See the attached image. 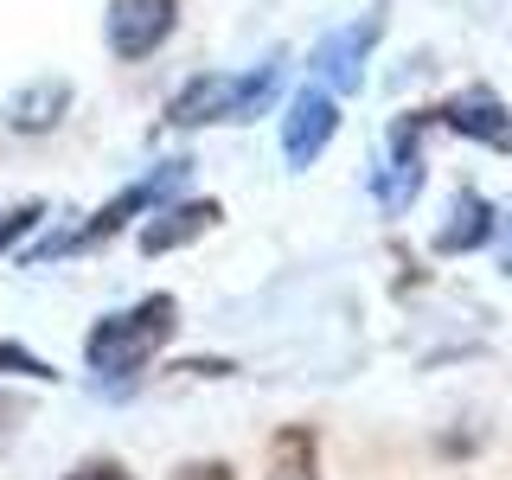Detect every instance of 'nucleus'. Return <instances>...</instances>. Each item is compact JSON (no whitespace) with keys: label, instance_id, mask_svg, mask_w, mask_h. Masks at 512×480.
Segmentation results:
<instances>
[{"label":"nucleus","instance_id":"1","mask_svg":"<svg viewBox=\"0 0 512 480\" xmlns=\"http://www.w3.org/2000/svg\"><path fill=\"white\" fill-rule=\"evenodd\" d=\"M173 333H180V301H173L167 288H160V295H141L135 308H122V314H103L84 333V365L96 372V391L128 397L141 384V372L173 346Z\"/></svg>","mask_w":512,"mask_h":480},{"label":"nucleus","instance_id":"2","mask_svg":"<svg viewBox=\"0 0 512 480\" xmlns=\"http://www.w3.org/2000/svg\"><path fill=\"white\" fill-rule=\"evenodd\" d=\"M282 96V52H269L250 71H199L160 109V128H218V122H256Z\"/></svg>","mask_w":512,"mask_h":480},{"label":"nucleus","instance_id":"3","mask_svg":"<svg viewBox=\"0 0 512 480\" xmlns=\"http://www.w3.org/2000/svg\"><path fill=\"white\" fill-rule=\"evenodd\" d=\"M186 180H192V160H186V154H180V160H160L148 180H128L109 205H96V212H84L77 224L52 231L45 244H32V250H26V263H32V269H45V263H64V256H84V250L116 244V237H122L135 218H148L154 205L180 199V186H186Z\"/></svg>","mask_w":512,"mask_h":480},{"label":"nucleus","instance_id":"4","mask_svg":"<svg viewBox=\"0 0 512 480\" xmlns=\"http://www.w3.org/2000/svg\"><path fill=\"white\" fill-rule=\"evenodd\" d=\"M436 128L429 109H404V116L391 122V135H384V167H372V199L384 218H404L416 205V192H423V135Z\"/></svg>","mask_w":512,"mask_h":480},{"label":"nucleus","instance_id":"5","mask_svg":"<svg viewBox=\"0 0 512 480\" xmlns=\"http://www.w3.org/2000/svg\"><path fill=\"white\" fill-rule=\"evenodd\" d=\"M384 26H391V7H365L352 26H340V32H327V39L314 45V58H308V71L327 84L333 96H352L365 84V58H372V45L384 39Z\"/></svg>","mask_w":512,"mask_h":480},{"label":"nucleus","instance_id":"6","mask_svg":"<svg viewBox=\"0 0 512 480\" xmlns=\"http://www.w3.org/2000/svg\"><path fill=\"white\" fill-rule=\"evenodd\" d=\"M180 26V0H109L103 7V45L116 64H141Z\"/></svg>","mask_w":512,"mask_h":480},{"label":"nucleus","instance_id":"7","mask_svg":"<svg viewBox=\"0 0 512 480\" xmlns=\"http://www.w3.org/2000/svg\"><path fill=\"white\" fill-rule=\"evenodd\" d=\"M340 135V96H333L327 84H301L295 96H288V116H282V160L295 173H308L320 154H327V141Z\"/></svg>","mask_w":512,"mask_h":480},{"label":"nucleus","instance_id":"8","mask_svg":"<svg viewBox=\"0 0 512 480\" xmlns=\"http://www.w3.org/2000/svg\"><path fill=\"white\" fill-rule=\"evenodd\" d=\"M429 116H436V128H448V135H461V141H480V148H493V154L512 148V116H506V103L487 84L455 90L448 103L429 109Z\"/></svg>","mask_w":512,"mask_h":480},{"label":"nucleus","instance_id":"9","mask_svg":"<svg viewBox=\"0 0 512 480\" xmlns=\"http://www.w3.org/2000/svg\"><path fill=\"white\" fill-rule=\"evenodd\" d=\"M218 224H224L218 199H167V205H154V212L141 218L135 244H141V256H173V250L199 244L205 231H218Z\"/></svg>","mask_w":512,"mask_h":480},{"label":"nucleus","instance_id":"10","mask_svg":"<svg viewBox=\"0 0 512 480\" xmlns=\"http://www.w3.org/2000/svg\"><path fill=\"white\" fill-rule=\"evenodd\" d=\"M71 103H77V84L71 77H32V84H20L0 103V128L7 135H52V128L71 116Z\"/></svg>","mask_w":512,"mask_h":480},{"label":"nucleus","instance_id":"11","mask_svg":"<svg viewBox=\"0 0 512 480\" xmlns=\"http://www.w3.org/2000/svg\"><path fill=\"white\" fill-rule=\"evenodd\" d=\"M493 237V205L480 199L474 186H461L455 199H448V218L436 224V237H429V250L436 256H468Z\"/></svg>","mask_w":512,"mask_h":480},{"label":"nucleus","instance_id":"12","mask_svg":"<svg viewBox=\"0 0 512 480\" xmlns=\"http://www.w3.org/2000/svg\"><path fill=\"white\" fill-rule=\"evenodd\" d=\"M263 480H320V442L308 423H282L263 448Z\"/></svg>","mask_w":512,"mask_h":480},{"label":"nucleus","instance_id":"13","mask_svg":"<svg viewBox=\"0 0 512 480\" xmlns=\"http://www.w3.org/2000/svg\"><path fill=\"white\" fill-rule=\"evenodd\" d=\"M0 378H26V384H58L64 372L52 359H39L26 340H0Z\"/></svg>","mask_w":512,"mask_h":480},{"label":"nucleus","instance_id":"14","mask_svg":"<svg viewBox=\"0 0 512 480\" xmlns=\"http://www.w3.org/2000/svg\"><path fill=\"white\" fill-rule=\"evenodd\" d=\"M39 224H45V199H20V205H7V212H0V256H13L32 231H39Z\"/></svg>","mask_w":512,"mask_h":480},{"label":"nucleus","instance_id":"15","mask_svg":"<svg viewBox=\"0 0 512 480\" xmlns=\"http://www.w3.org/2000/svg\"><path fill=\"white\" fill-rule=\"evenodd\" d=\"M26 416H32V397H20V391H0V448L20 436V423H26Z\"/></svg>","mask_w":512,"mask_h":480},{"label":"nucleus","instance_id":"16","mask_svg":"<svg viewBox=\"0 0 512 480\" xmlns=\"http://www.w3.org/2000/svg\"><path fill=\"white\" fill-rule=\"evenodd\" d=\"M64 480H135V474H128V468H122V461H109V455H96V461H77V468H71V474H64Z\"/></svg>","mask_w":512,"mask_h":480},{"label":"nucleus","instance_id":"17","mask_svg":"<svg viewBox=\"0 0 512 480\" xmlns=\"http://www.w3.org/2000/svg\"><path fill=\"white\" fill-rule=\"evenodd\" d=\"M167 480H237L224 461H186V468H173Z\"/></svg>","mask_w":512,"mask_h":480},{"label":"nucleus","instance_id":"18","mask_svg":"<svg viewBox=\"0 0 512 480\" xmlns=\"http://www.w3.org/2000/svg\"><path fill=\"white\" fill-rule=\"evenodd\" d=\"M500 269L512 276V218H506V237H500Z\"/></svg>","mask_w":512,"mask_h":480}]
</instances>
